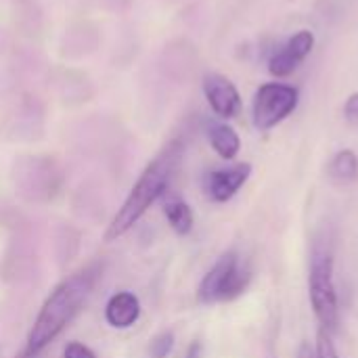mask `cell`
Here are the masks:
<instances>
[{
  "instance_id": "cell-1",
  "label": "cell",
  "mask_w": 358,
  "mask_h": 358,
  "mask_svg": "<svg viewBox=\"0 0 358 358\" xmlns=\"http://www.w3.org/2000/svg\"><path fill=\"white\" fill-rule=\"evenodd\" d=\"M182 155V147L180 143H170L138 176V180L134 182L132 191L128 193V197L124 199L122 208L117 210V214L113 216L107 233H105V241H113L117 237H122L124 233H128L141 218L143 214L155 203V199L166 191L174 170L178 168Z\"/></svg>"
},
{
  "instance_id": "cell-2",
  "label": "cell",
  "mask_w": 358,
  "mask_h": 358,
  "mask_svg": "<svg viewBox=\"0 0 358 358\" xmlns=\"http://www.w3.org/2000/svg\"><path fill=\"white\" fill-rule=\"evenodd\" d=\"M92 285H94V273L90 268L59 283L50 292L46 302L42 304V308L34 321V327L27 336L25 350L31 352L34 357H38V352H42L65 329V325L78 315L80 306L90 296Z\"/></svg>"
},
{
  "instance_id": "cell-3",
  "label": "cell",
  "mask_w": 358,
  "mask_h": 358,
  "mask_svg": "<svg viewBox=\"0 0 358 358\" xmlns=\"http://www.w3.org/2000/svg\"><path fill=\"white\" fill-rule=\"evenodd\" d=\"M308 294L321 329L334 336L340 325V302L334 279V254L325 243H317L313 248L308 268Z\"/></svg>"
},
{
  "instance_id": "cell-4",
  "label": "cell",
  "mask_w": 358,
  "mask_h": 358,
  "mask_svg": "<svg viewBox=\"0 0 358 358\" xmlns=\"http://www.w3.org/2000/svg\"><path fill=\"white\" fill-rule=\"evenodd\" d=\"M252 281L250 268L241 262L237 252L222 254L216 264L206 273L199 285V302L201 304H222L239 298Z\"/></svg>"
},
{
  "instance_id": "cell-5",
  "label": "cell",
  "mask_w": 358,
  "mask_h": 358,
  "mask_svg": "<svg viewBox=\"0 0 358 358\" xmlns=\"http://www.w3.org/2000/svg\"><path fill=\"white\" fill-rule=\"evenodd\" d=\"M298 96L300 94L296 86L281 84V82L262 84L256 90L254 105H252L254 126L258 130H271L279 126L298 107Z\"/></svg>"
},
{
  "instance_id": "cell-6",
  "label": "cell",
  "mask_w": 358,
  "mask_h": 358,
  "mask_svg": "<svg viewBox=\"0 0 358 358\" xmlns=\"http://www.w3.org/2000/svg\"><path fill=\"white\" fill-rule=\"evenodd\" d=\"M252 174V166L248 162L243 164H233L229 168H218L206 174L203 178V189L206 195L216 201V203H227L229 199H233L239 189L248 182Z\"/></svg>"
},
{
  "instance_id": "cell-7",
  "label": "cell",
  "mask_w": 358,
  "mask_h": 358,
  "mask_svg": "<svg viewBox=\"0 0 358 358\" xmlns=\"http://www.w3.org/2000/svg\"><path fill=\"white\" fill-rule=\"evenodd\" d=\"M313 46H315V34L308 29H300L279 50L273 52V57L268 59V71L275 78L292 76L300 67V63L310 55Z\"/></svg>"
},
{
  "instance_id": "cell-8",
  "label": "cell",
  "mask_w": 358,
  "mask_h": 358,
  "mask_svg": "<svg viewBox=\"0 0 358 358\" xmlns=\"http://www.w3.org/2000/svg\"><path fill=\"white\" fill-rule=\"evenodd\" d=\"M203 94L218 117L231 120L241 111V96L235 84L222 73H208L203 78Z\"/></svg>"
},
{
  "instance_id": "cell-9",
  "label": "cell",
  "mask_w": 358,
  "mask_h": 358,
  "mask_svg": "<svg viewBox=\"0 0 358 358\" xmlns=\"http://www.w3.org/2000/svg\"><path fill=\"white\" fill-rule=\"evenodd\" d=\"M141 302L132 292H117L105 306V321L115 329H128L138 321Z\"/></svg>"
},
{
  "instance_id": "cell-10",
  "label": "cell",
  "mask_w": 358,
  "mask_h": 358,
  "mask_svg": "<svg viewBox=\"0 0 358 358\" xmlns=\"http://www.w3.org/2000/svg\"><path fill=\"white\" fill-rule=\"evenodd\" d=\"M208 138L212 149L222 159H235L241 151V138L229 124H212L208 128Z\"/></svg>"
},
{
  "instance_id": "cell-11",
  "label": "cell",
  "mask_w": 358,
  "mask_h": 358,
  "mask_svg": "<svg viewBox=\"0 0 358 358\" xmlns=\"http://www.w3.org/2000/svg\"><path fill=\"white\" fill-rule=\"evenodd\" d=\"M329 174L336 182L348 185L355 182L358 178V157L355 151L344 149L340 153H336V157L329 164Z\"/></svg>"
},
{
  "instance_id": "cell-12",
  "label": "cell",
  "mask_w": 358,
  "mask_h": 358,
  "mask_svg": "<svg viewBox=\"0 0 358 358\" xmlns=\"http://www.w3.org/2000/svg\"><path fill=\"white\" fill-rule=\"evenodd\" d=\"M164 212H166V218H168L170 227L174 229V233H178V235H189L191 233V229H193V212L182 199L168 201Z\"/></svg>"
},
{
  "instance_id": "cell-13",
  "label": "cell",
  "mask_w": 358,
  "mask_h": 358,
  "mask_svg": "<svg viewBox=\"0 0 358 358\" xmlns=\"http://www.w3.org/2000/svg\"><path fill=\"white\" fill-rule=\"evenodd\" d=\"M172 346H174V336H172L170 331H164V334H159V336L151 342L149 352H151V357L153 358H166L170 355Z\"/></svg>"
},
{
  "instance_id": "cell-14",
  "label": "cell",
  "mask_w": 358,
  "mask_h": 358,
  "mask_svg": "<svg viewBox=\"0 0 358 358\" xmlns=\"http://www.w3.org/2000/svg\"><path fill=\"white\" fill-rule=\"evenodd\" d=\"M317 358H340L336 346H334V336H329L327 331L319 329V338H317V348H315Z\"/></svg>"
},
{
  "instance_id": "cell-15",
  "label": "cell",
  "mask_w": 358,
  "mask_h": 358,
  "mask_svg": "<svg viewBox=\"0 0 358 358\" xmlns=\"http://www.w3.org/2000/svg\"><path fill=\"white\" fill-rule=\"evenodd\" d=\"M344 117L348 124L357 126L358 124V92H352L348 99H346V105H344Z\"/></svg>"
},
{
  "instance_id": "cell-16",
  "label": "cell",
  "mask_w": 358,
  "mask_h": 358,
  "mask_svg": "<svg viewBox=\"0 0 358 358\" xmlns=\"http://www.w3.org/2000/svg\"><path fill=\"white\" fill-rule=\"evenodd\" d=\"M65 358H96L94 357V352L88 348V346H84V344H80V342H71V344H67V348H65Z\"/></svg>"
},
{
  "instance_id": "cell-17",
  "label": "cell",
  "mask_w": 358,
  "mask_h": 358,
  "mask_svg": "<svg viewBox=\"0 0 358 358\" xmlns=\"http://www.w3.org/2000/svg\"><path fill=\"white\" fill-rule=\"evenodd\" d=\"M298 358H317L315 355V348L306 342V344H302L300 346V350H298Z\"/></svg>"
},
{
  "instance_id": "cell-18",
  "label": "cell",
  "mask_w": 358,
  "mask_h": 358,
  "mask_svg": "<svg viewBox=\"0 0 358 358\" xmlns=\"http://www.w3.org/2000/svg\"><path fill=\"white\" fill-rule=\"evenodd\" d=\"M187 358H201V344H199V342H195V344L189 348Z\"/></svg>"
},
{
  "instance_id": "cell-19",
  "label": "cell",
  "mask_w": 358,
  "mask_h": 358,
  "mask_svg": "<svg viewBox=\"0 0 358 358\" xmlns=\"http://www.w3.org/2000/svg\"><path fill=\"white\" fill-rule=\"evenodd\" d=\"M17 358H36V357H34L31 352H27V350H23V352H21V355H19V357H17Z\"/></svg>"
}]
</instances>
